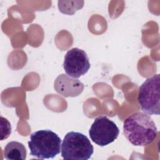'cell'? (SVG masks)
<instances>
[{
  "label": "cell",
  "mask_w": 160,
  "mask_h": 160,
  "mask_svg": "<svg viewBox=\"0 0 160 160\" xmlns=\"http://www.w3.org/2000/svg\"><path fill=\"white\" fill-rule=\"evenodd\" d=\"M123 132L132 144L145 146L155 140L158 129L151 117L146 113L136 112L124 120Z\"/></svg>",
  "instance_id": "6da1fadb"
},
{
  "label": "cell",
  "mask_w": 160,
  "mask_h": 160,
  "mask_svg": "<svg viewBox=\"0 0 160 160\" xmlns=\"http://www.w3.org/2000/svg\"><path fill=\"white\" fill-rule=\"evenodd\" d=\"M28 143L31 155L39 159L54 158L61 151V138L49 129L34 132Z\"/></svg>",
  "instance_id": "7a4b0ae2"
},
{
  "label": "cell",
  "mask_w": 160,
  "mask_h": 160,
  "mask_svg": "<svg viewBox=\"0 0 160 160\" xmlns=\"http://www.w3.org/2000/svg\"><path fill=\"white\" fill-rule=\"evenodd\" d=\"M94 152V148L88 137L78 132H68L62 140L61 156L64 159L88 160Z\"/></svg>",
  "instance_id": "3957f363"
},
{
  "label": "cell",
  "mask_w": 160,
  "mask_h": 160,
  "mask_svg": "<svg viewBox=\"0 0 160 160\" xmlns=\"http://www.w3.org/2000/svg\"><path fill=\"white\" fill-rule=\"evenodd\" d=\"M159 74H155L148 78L139 88L138 102L141 110L147 114H159Z\"/></svg>",
  "instance_id": "277c9868"
},
{
  "label": "cell",
  "mask_w": 160,
  "mask_h": 160,
  "mask_svg": "<svg viewBox=\"0 0 160 160\" xmlns=\"http://www.w3.org/2000/svg\"><path fill=\"white\" fill-rule=\"evenodd\" d=\"M119 130L116 124L106 116L96 118L92 124L89 135L91 140L100 146H104L117 139Z\"/></svg>",
  "instance_id": "5b68a950"
},
{
  "label": "cell",
  "mask_w": 160,
  "mask_h": 160,
  "mask_svg": "<svg viewBox=\"0 0 160 160\" xmlns=\"http://www.w3.org/2000/svg\"><path fill=\"white\" fill-rule=\"evenodd\" d=\"M63 68L69 77L78 78L84 75L90 68L86 52L77 48L69 49L64 56Z\"/></svg>",
  "instance_id": "8992f818"
},
{
  "label": "cell",
  "mask_w": 160,
  "mask_h": 160,
  "mask_svg": "<svg viewBox=\"0 0 160 160\" xmlns=\"http://www.w3.org/2000/svg\"><path fill=\"white\" fill-rule=\"evenodd\" d=\"M56 91L65 97H74L82 92L83 84L78 79H72L65 74L59 75L54 81Z\"/></svg>",
  "instance_id": "52a82bcc"
},
{
  "label": "cell",
  "mask_w": 160,
  "mask_h": 160,
  "mask_svg": "<svg viewBox=\"0 0 160 160\" xmlns=\"http://www.w3.org/2000/svg\"><path fill=\"white\" fill-rule=\"evenodd\" d=\"M27 152L23 144L18 141L8 142L4 149V156L8 160H24Z\"/></svg>",
  "instance_id": "ba28073f"
}]
</instances>
